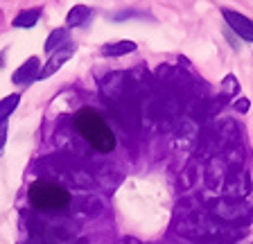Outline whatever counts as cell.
Listing matches in <instances>:
<instances>
[{
    "mask_svg": "<svg viewBox=\"0 0 253 244\" xmlns=\"http://www.w3.org/2000/svg\"><path fill=\"white\" fill-rule=\"evenodd\" d=\"M224 86H226V93H228V95H235L237 90H240V84H237L235 77H226V80H224Z\"/></svg>",
    "mask_w": 253,
    "mask_h": 244,
    "instance_id": "obj_11",
    "label": "cell"
},
{
    "mask_svg": "<svg viewBox=\"0 0 253 244\" xmlns=\"http://www.w3.org/2000/svg\"><path fill=\"white\" fill-rule=\"evenodd\" d=\"M75 124H77L79 133L84 136V140L93 149L102 152V154H109V152L116 149V136L106 124V120L95 109H90V106L79 109L75 113Z\"/></svg>",
    "mask_w": 253,
    "mask_h": 244,
    "instance_id": "obj_1",
    "label": "cell"
},
{
    "mask_svg": "<svg viewBox=\"0 0 253 244\" xmlns=\"http://www.w3.org/2000/svg\"><path fill=\"white\" fill-rule=\"evenodd\" d=\"M136 50V43L133 41H116V43H106L102 48L104 57H122V54H129Z\"/></svg>",
    "mask_w": 253,
    "mask_h": 244,
    "instance_id": "obj_8",
    "label": "cell"
},
{
    "mask_svg": "<svg viewBox=\"0 0 253 244\" xmlns=\"http://www.w3.org/2000/svg\"><path fill=\"white\" fill-rule=\"evenodd\" d=\"M75 50H77V45L75 43H68V45H63L61 50H57V52L50 54V61L45 64V68L41 70V75H39V80H47V77H52L54 73H57L59 68H61L66 61H68L70 57L75 54Z\"/></svg>",
    "mask_w": 253,
    "mask_h": 244,
    "instance_id": "obj_4",
    "label": "cell"
},
{
    "mask_svg": "<svg viewBox=\"0 0 253 244\" xmlns=\"http://www.w3.org/2000/svg\"><path fill=\"white\" fill-rule=\"evenodd\" d=\"M39 66H41L39 57H30L25 64L21 66V68L11 75V81H14V84H32V81H34L39 75H41Z\"/></svg>",
    "mask_w": 253,
    "mask_h": 244,
    "instance_id": "obj_5",
    "label": "cell"
},
{
    "mask_svg": "<svg viewBox=\"0 0 253 244\" xmlns=\"http://www.w3.org/2000/svg\"><path fill=\"white\" fill-rule=\"evenodd\" d=\"M68 27H61V30H54L50 37H47L45 41V52L47 54H52L57 52V50H61L63 45H68Z\"/></svg>",
    "mask_w": 253,
    "mask_h": 244,
    "instance_id": "obj_6",
    "label": "cell"
},
{
    "mask_svg": "<svg viewBox=\"0 0 253 244\" xmlns=\"http://www.w3.org/2000/svg\"><path fill=\"white\" fill-rule=\"evenodd\" d=\"M5 143H7V122H0V156H2Z\"/></svg>",
    "mask_w": 253,
    "mask_h": 244,
    "instance_id": "obj_12",
    "label": "cell"
},
{
    "mask_svg": "<svg viewBox=\"0 0 253 244\" xmlns=\"http://www.w3.org/2000/svg\"><path fill=\"white\" fill-rule=\"evenodd\" d=\"M39 18H41V7H32V9H23L21 14L11 21V25L21 27V30H27V27H32Z\"/></svg>",
    "mask_w": 253,
    "mask_h": 244,
    "instance_id": "obj_7",
    "label": "cell"
},
{
    "mask_svg": "<svg viewBox=\"0 0 253 244\" xmlns=\"http://www.w3.org/2000/svg\"><path fill=\"white\" fill-rule=\"evenodd\" d=\"M18 102H21V95H16V93L7 95L5 100H0V122H5L9 118V113L18 106Z\"/></svg>",
    "mask_w": 253,
    "mask_h": 244,
    "instance_id": "obj_10",
    "label": "cell"
},
{
    "mask_svg": "<svg viewBox=\"0 0 253 244\" xmlns=\"http://www.w3.org/2000/svg\"><path fill=\"white\" fill-rule=\"evenodd\" d=\"M221 14H224V18H226L228 25H231V30H235L244 41H253V21L251 18H247L244 14L233 11V9H224Z\"/></svg>",
    "mask_w": 253,
    "mask_h": 244,
    "instance_id": "obj_3",
    "label": "cell"
},
{
    "mask_svg": "<svg viewBox=\"0 0 253 244\" xmlns=\"http://www.w3.org/2000/svg\"><path fill=\"white\" fill-rule=\"evenodd\" d=\"M88 18H90L88 7L86 5H75L73 9L68 11V16H66V25L68 27H79V25H84Z\"/></svg>",
    "mask_w": 253,
    "mask_h": 244,
    "instance_id": "obj_9",
    "label": "cell"
},
{
    "mask_svg": "<svg viewBox=\"0 0 253 244\" xmlns=\"http://www.w3.org/2000/svg\"><path fill=\"white\" fill-rule=\"evenodd\" d=\"M235 111H240V113H247L249 111V100H247V97L235 100Z\"/></svg>",
    "mask_w": 253,
    "mask_h": 244,
    "instance_id": "obj_13",
    "label": "cell"
},
{
    "mask_svg": "<svg viewBox=\"0 0 253 244\" xmlns=\"http://www.w3.org/2000/svg\"><path fill=\"white\" fill-rule=\"evenodd\" d=\"M27 199L37 210H63L70 203V192L63 186L54 183V181H45L39 179L34 181L27 190Z\"/></svg>",
    "mask_w": 253,
    "mask_h": 244,
    "instance_id": "obj_2",
    "label": "cell"
}]
</instances>
